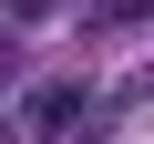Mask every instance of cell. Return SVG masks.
Listing matches in <instances>:
<instances>
[{
  "label": "cell",
  "mask_w": 154,
  "mask_h": 144,
  "mask_svg": "<svg viewBox=\"0 0 154 144\" xmlns=\"http://www.w3.org/2000/svg\"><path fill=\"white\" fill-rule=\"evenodd\" d=\"M51 11H72V0H0V31H31V21H51Z\"/></svg>",
  "instance_id": "7a4b0ae2"
},
{
  "label": "cell",
  "mask_w": 154,
  "mask_h": 144,
  "mask_svg": "<svg viewBox=\"0 0 154 144\" xmlns=\"http://www.w3.org/2000/svg\"><path fill=\"white\" fill-rule=\"evenodd\" d=\"M0 144H21V134H11V124H0Z\"/></svg>",
  "instance_id": "3957f363"
},
{
  "label": "cell",
  "mask_w": 154,
  "mask_h": 144,
  "mask_svg": "<svg viewBox=\"0 0 154 144\" xmlns=\"http://www.w3.org/2000/svg\"><path fill=\"white\" fill-rule=\"evenodd\" d=\"M82 103H93L82 83H41V93L21 103V134H41V144H51V134H72V124H82Z\"/></svg>",
  "instance_id": "6da1fadb"
}]
</instances>
